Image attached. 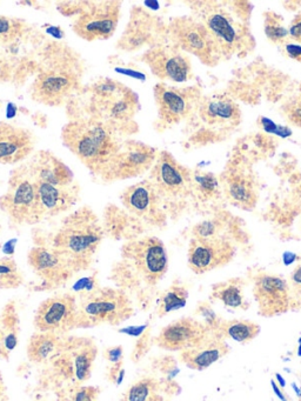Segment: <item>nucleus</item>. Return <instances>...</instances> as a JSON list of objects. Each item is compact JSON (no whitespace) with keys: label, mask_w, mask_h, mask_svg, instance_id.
I'll return each mask as SVG.
<instances>
[{"label":"nucleus","mask_w":301,"mask_h":401,"mask_svg":"<svg viewBox=\"0 0 301 401\" xmlns=\"http://www.w3.org/2000/svg\"><path fill=\"white\" fill-rule=\"evenodd\" d=\"M103 239L99 218L90 207H81L64 219L48 248L77 273L90 267Z\"/></svg>","instance_id":"f257e3e1"},{"label":"nucleus","mask_w":301,"mask_h":401,"mask_svg":"<svg viewBox=\"0 0 301 401\" xmlns=\"http://www.w3.org/2000/svg\"><path fill=\"white\" fill-rule=\"evenodd\" d=\"M61 140L72 155L97 175L105 171L123 144L113 128L92 118L68 121L61 130Z\"/></svg>","instance_id":"f03ea898"},{"label":"nucleus","mask_w":301,"mask_h":401,"mask_svg":"<svg viewBox=\"0 0 301 401\" xmlns=\"http://www.w3.org/2000/svg\"><path fill=\"white\" fill-rule=\"evenodd\" d=\"M86 118L99 120L115 132L126 131L138 112V96L113 79L98 80L86 90Z\"/></svg>","instance_id":"7ed1b4c3"},{"label":"nucleus","mask_w":301,"mask_h":401,"mask_svg":"<svg viewBox=\"0 0 301 401\" xmlns=\"http://www.w3.org/2000/svg\"><path fill=\"white\" fill-rule=\"evenodd\" d=\"M80 61L71 51L50 56L31 86L32 99L48 106H60L80 91Z\"/></svg>","instance_id":"20e7f679"},{"label":"nucleus","mask_w":301,"mask_h":401,"mask_svg":"<svg viewBox=\"0 0 301 401\" xmlns=\"http://www.w3.org/2000/svg\"><path fill=\"white\" fill-rule=\"evenodd\" d=\"M133 314L127 294L119 288H95L81 294L77 302L75 327L88 329L100 325H119Z\"/></svg>","instance_id":"39448f33"},{"label":"nucleus","mask_w":301,"mask_h":401,"mask_svg":"<svg viewBox=\"0 0 301 401\" xmlns=\"http://www.w3.org/2000/svg\"><path fill=\"white\" fill-rule=\"evenodd\" d=\"M122 265L132 274L137 284L157 285L168 268L166 248L155 237H144L126 242L122 250Z\"/></svg>","instance_id":"423d86ee"},{"label":"nucleus","mask_w":301,"mask_h":401,"mask_svg":"<svg viewBox=\"0 0 301 401\" xmlns=\"http://www.w3.org/2000/svg\"><path fill=\"white\" fill-rule=\"evenodd\" d=\"M0 210L17 225H32L41 222L36 180L26 164L17 167L10 177L8 191L0 197Z\"/></svg>","instance_id":"0eeeda50"},{"label":"nucleus","mask_w":301,"mask_h":401,"mask_svg":"<svg viewBox=\"0 0 301 401\" xmlns=\"http://www.w3.org/2000/svg\"><path fill=\"white\" fill-rule=\"evenodd\" d=\"M120 8V1L81 3L72 25L73 32L86 41L111 38L119 23Z\"/></svg>","instance_id":"6e6552de"},{"label":"nucleus","mask_w":301,"mask_h":401,"mask_svg":"<svg viewBox=\"0 0 301 401\" xmlns=\"http://www.w3.org/2000/svg\"><path fill=\"white\" fill-rule=\"evenodd\" d=\"M199 21L206 28L219 57L233 56L247 44L246 28L219 6L204 8Z\"/></svg>","instance_id":"1a4fd4ad"},{"label":"nucleus","mask_w":301,"mask_h":401,"mask_svg":"<svg viewBox=\"0 0 301 401\" xmlns=\"http://www.w3.org/2000/svg\"><path fill=\"white\" fill-rule=\"evenodd\" d=\"M158 157L155 147L137 140H127L122 144L119 152L105 168L100 178L112 183L118 180L135 178L150 171Z\"/></svg>","instance_id":"9d476101"},{"label":"nucleus","mask_w":301,"mask_h":401,"mask_svg":"<svg viewBox=\"0 0 301 401\" xmlns=\"http://www.w3.org/2000/svg\"><path fill=\"white\" fill-rule=\"evenodd\" d=\"M167 33L173 45L182 51L198 57L204 64H215L220 58L206 28L195 18L178 17L172 19Z\"/></svg>","instance_id":"9b49d317"},{"label":"nucleus","mask_w":301,"mask_h":401,"mask_svg":"<svg viewBox=\"0 0 301 401\" xmlns=\"http://www.w3.org/2000/svg\"><path fill=\"white\" fill-rule=\"evenodd\" d=\"M150 180L160 197L182 198L193 190V175L190 170L175 159V157L163 151L159 153L150 168Z\"/></svg>","instance_id":"f8f14e48"},{"label":"nucleus","mask_w":301,"mask_h":401,"mask_svg":"<svg viewBox=\"0 0 301 401\" xmlns=\"http://www.w3.org/2000/svg\"><path fill=\"white\" fill-rule=\"evenodd\" d=\"M142 60L158 79L185 83L193 77L188 57L175 45L155 44L148 48Z\"/></svg>","instance_id":"ddd939ff"},{"label":"nucleus","mask_w":301,"mask_h":401,"mask_svg":"<svg viewBox=\"0 0 301 401\" xmlns=\"http://www.w3.org/2000/svg\"><path fill=\"white\" fill-rule=\"evenodd\" d=\"M202 100L197 88H175L165 83L155 86V101L158 118L165 125L178 124L198 108Z\"/></svg>","instance_id":"4468645a"},{"label":"nucleus","mask_w":301,"mask_h":401,"mask_svg":"<svg viewBox=\"0 0 301 401\" xmlns=\"http://www.w3.org/2000/svg\"><path fill=\"white\" fill-rule=\"evenodd\" d=\"M77 300L72 294H58L40 304L35 326L39 332L46 333H66L75 329Z\"/></svg>","instance_id":"2eb2a0df"},{"label":"nucleus","mask_w":301,"mask_h":401,"mask_svg":"<svg viewBox=\"0 0 301 401\" xmlns=\"http://www.w3.org/2000/svg\"><path fill=\"white\" fill-rule=\"evenodd\" d=\"M234 246L220 237L193 238L188 247V266L197 274H204L224 266L233 259Z\"/></svg>","instance_id":"dca6fc26"},{"label":"nucleus","mask_w":301,"mask_h":401,"mask_svg":"<svg viewBox=\"0 0 301 401\" xmlns=\"http://www.w3.org/2000/svg\"><path fill=\"white\" fill-rule=\"evenodd\" d=\"M160 199L162 197L148 179L127 187L120 195L127 212L153 225H162L165 220Z\"/></svg>","instance_id":"f3484780"},{"label":"nucleus","mask_w":301,"mask_h":401,"mask_svg":"<svg viewBox=\"0 0 301 401\" xmlns=\"http://www.w3.org/2000/svg\"><path fill=\"white\" fill-rule=\"evenodd\" d=\"M208 327L195 319L182 318L164 327L155 344L167 351L195 349L210 340Z\"/></svg>","instance_id":"a211bd4d"},{"label":"nucleus","mask_w":301,"mask_h":401,"mask_svg":"<svg viewBox=\"0 0 301 401\" xmlns=\"http://www.w3.org/2000/svg\"><path fill=\"white\" fill-rule=\"evenodd\" d=\"M254 298L264 317H274L289 310L291 295L287 282L277 275L262 274L254 279Z\"/></svg>","instance_id":"6ab92c4d"},{"label":"nucleus","mask_w":301,"mask_h":401,"mask_svg":"<svg viewBox=\"0 0 301 401\" xmlns=\"http://www.w3.org/2000/svg\"><path fill=\"white\" fill-rule=\"evenodd\" d=\"M36 146V138L26 128L0 121V164L13 165L26 159Z\"/></svg>","instance_id":"aec40b11"},{"label":"nucleus","mask_w":301,"mask_h":401,"mask_svg":"<svg viewBox=\"0 0 301 401\" xmlns=\"http://www.w3.org/2000/svg\"><path fill=\"white\" fill-rule=\"evenodd\" d=\"M36 183L38 206L41 220L68 212L75 206L79 199V187L75 183L68 186H56L39 182Z\"/></svg>","instance_id":"412c9836"},{"label":"nucleus","mask_w":301,"mask_h":401,"mask_svg":"<svg viewBox=\"0 0 301 401\" xmlns=\"http://www.w3.org/2000/svg\"><path fill=\"white\" fill-rule=\"evenodd\" d=\"M32 271L45 282L60 285L73 277L75 271L56 252L46 246L33 247L28 255Z\"/></svg>","instance_id":"4be33fe9"},{"label":"nucleus","mask_w":301,"mask_h":401,"mask_svg":"<svg viewBox=\"0 0 301 401\" xmlns=\"http://www.w3.org/2000/svg\"><path fill=\"white\" fill-rule=\"evenodd\" d=\"M33 179L39 183L68 186L75 183L73 172L50 151L37 152L26 164Z\"/></svg>","instance_id":"5701e85b"},{"label":"nucleus","mask_w":301,"mask_h":401,"mask_svg":"<svg viewBox=\"0 0 301 401\" xmlns=\"http://www.w3.org/2000/svg\"><path fill=\"white\" fill-rule=\"evenodd\" d=\"M226 197L234 206L253 210L258 202L257 184L252 175L240 168H232L222 175Z\"/></svg>","instance_id":"b1692460"},{"label":"nucleus","mask_w":301,"mask_h":401,"mask_svg":"<svg viewBox=\"0 0 301 401\" xmlns=\"http://www.w3.org/2000/svg\"><path fill=\"white\" fill-rule=\"evenodd\" d=\"M199 115L205 123L211 125L233 126L240 121L242 113L235 101L224 95H214L200 100Z\"/></svg>","instance_id":"393cba45"},{"label":"nucleus","mask_w":301,"mask_h":401,"mask_svg":"<svg viewBox=\"0 0 301 401\" xmlns=\"http://www.w3.org/2000/svg\"><path fill=\"white\" fill-rule=\"evenodd\" d=\"M229 353V346L222 340H208L202 345L182 351V360L190 369L202 371Z\"/></svg>","instance_id":"a878e982"},{"label":"nucleus","mask_w":301,"mask_h":401,"mask_svg":"<svg viewBox=\"0 0 301 401\" xmlns=\"http://www.w3.org/2000/svg\"><path fill=\"white\" fill-rule=\"evenodd\" d=\"M152 18L150 13L142 12L140 8H133L131 21L120 38L119 44L124 50L135 51L150 43L152 38Z\"/></svg>","instance_id":"bb28decb"},{"label":"nucleus","mask_w":301,"mask_h":401,"mask_svg":"<svg viewBox=\"0 0 301 401\" xmlns=\"http://www.w3.org/2000/svg\"><path fill=\"white\" fill-rule=\"evenodd\" d=\"M57 345V334L46 332L33 334L28 346V359L35 362H44L56 350Z\"/></svg>","instance_id":"cd10ccee"},{"label":"nucleus","mask_w":301,"mask_h":401,"mask_svg":"<svg viewBox=\"0 0 301 401\" xmlns=\"http://www.w3.org/2000/svg\"><path fill=\"white\" fill-rule=\"evenodd\" d=\"M212 297L218 299L224 305L232 309H245V299L242 294V285L237 282L218 284L213 287Z\"/></svg>","instance_id":"c85d7f7f"},{"label":"nucleus","mask_w":301,"mask_h":401,"mask_svg":"<svg viewBox=\"0 0 301 401\" xmlns=\"http://www.w3.org/2000/svg\"><path fill=\"white\" fill-rule=\"evenodd\" d=\"M219 330L226 337L245 344L252 342L257 337L260 332V327L252 322H229L219 326Z\"/></svg>","instance_id":"c756f323"},{"label":"nucleus","mask_w":301,"mask_h":401,"mask_svg":"<svg viewBox=\"0 0 301 401\" xmlns=\"http://www.w3.org/2000/svg\"><path fill=\"white\" fill-rule=\"evenodd\" d=\"M187 298H188V292L185 287L173 285L162 295V298L159 300V317H164L173 311L180 310L186 305Z\"/></svg>","instance_id":"7c9ffc66"},{"label":"nucleus","mask_w":301,"mask_h":401,"mask_svg":"<svg viewBox=\"0 0 301 401\" xmlns=\"http://www.w3.org/2000/svg\"><path fill=\"white\" fill-rule=\"evenodd\" d=\"M28 24L24 20L0 14V45L12 44L24 36Z\"/></svg>","instance_id":"2f4dec72"},{"label":"nucleus","mask_w":301,"mask_h":401,"mask_svg":"<svg viewBox=\"0 0 301 401\" xmlns=\"http://www.w3.org/2000/svg\"><path fill=\"white\" fill-rule=\"evenodd\" d=\"M95 358V349L91 344L81 346L78 353L75 354V377L79 382L88 380L91 375L92 364Z\"/></svg>","instance_id":"473e14b6"},{"label":"nucleus","mask_w":301,"mask_h":401,"mask_svg":"<svg viewBox=\"0 0 301 401\" xmlns=\"http://www.w3.org/2000/svg\"><path fill=\"white\" fill-rule=\"evenodd\" d=\"M123 401H162L155 382L150 379H144L127 391Z\"/></svg>","instance_id":"72a5a7b5"},{"label":"nucleus","mask_w":301,"mask_h":401,"mask_svg":"<svg viewBox=\"0 0 301 401\" xmlns=\"http://www.w3.org/2000/svg\"><path fill=\"white\" fill-rule=\"evenodd\" d=\"M266 37L274 43V44H282L289 38V30L284 26V20L282 17L275 13H269L265 17V25H264Z\"/></svg>","instance_id":"f704fd0d"},{"label":"nucleus","mask_w":301,"mask_h":401,"mask_svg":"<svg viewBox=\"0 0 301 401\" xmlns=\"http://www.w3.org/2000/svg\"><path fill=\"white\" fill-rule=\"evenodd\" d=\"M23 282L16 262L10 258L0 259V288H14Z\"/></svg>","instance_id":"c9c22d12"},{"label":"nucleus","mask_w":301,"mask_h":401,"mask_svg":"<svg viewBox=\"0 0 301 401\" xmlns=\"http://www.w3.org/2000/svg\"><path fill=\"white\" fill-rule=\"evenodd\" d=\"M202 199H211L218 195L219 182L212 173H197L193 175V188Z\"/></svg>","instance_id":"e433bc0d"},{"label":"nucleus","mask_w":301,"mask_h":401,"mask_svg":"<svg viewBox=\"0 0 301 401\" xmlns=\"http://www.w3.org/2000/svg\"><path fill=\"white\" fill-rule=\"evenodd\" d=\"M282 113L287 121L301 128V86L293 96L286 100L282 106Z\"/></svg>","instance_id":"4c0bfd02"},{"label":"nucleus","mask_w":301,"mask_h":401,"mask_svg":"<svg viewBox=\"0 0 301 401\" xmlns=\"http://www.w3.org/2000/svg\"><path fill=\"white\" fill-rule=\"evenodd\" d=\"M218 231V223L215 222H204L195 227V238H211L217 237Z\"/></svg>","instance_id":"58836bf2"},{"label":"nucleus","mask_w":301,"mask_h":401,"mask_svg":"<svg viewBox=\"0 0 301 401\" xmlns=\"http://www.w3.org/2000/svg\"><path fill=\"white\" fill-rule=\"evenodd\" d=\"M98 397V389L95 387H81L73 395L71 401H95Z\"/></svg>","instance_id":"ea45409f"},{"label":"nucleus","mask_w":301,"mask_h":401,"mask_svg":"<svg viewBox=\"0 0 301 401\" xmlns=\"http://www.w3.org/2000/svg\"><path fill=\"white\" fill-rule=\"evenodd\" d=\"M198 312L202 314L204 318L206 319L207 324H208L210 327L218 326L217 315L207 304H202V305L199 306Z\"/></svg>","instance_id":"a19ab883"},{"label":"nucleus","mask_w":301,"mask_h":401,"mask_svg":"<svg viewBox=\"0 0 301 401\" xmlns=\"http://www.w3.org/2000/svg\"><path fill=\"white\" fill-rule=\"evenodd\" d=\"M289 37L295 40L298 43H301V13L295 16L289 30Z\"/></svg>","instance_id":"79ce46f5"},{"label":"nucleus","mask_w":301,"mask_h":401,"mask_svg":"<svg viewBox=\"0 0 301 401\" xmlns=\"http://www.w3.org/2000/svg\"><path fill=\"white\" fill-rule=\"evenodd\" d=\"M12 71L8 59L0 53V83H5L11 78Z\"/></svg>","instance_id":"37998d69"},{"label":"nucleus","mask_w":301,"mask_h":401,"mask_svg":"<svg viewBox=\"0 0 301 401\" xmlns=\"http://www.w3.org/2000/svg\"><path fill=\"white\" fill-rule=\"evenodd\" d=\"M106 358L107 360H110L111 362H115V364L122 362V358H123V347H122V346H115V347L108 349V350L106 351Z\"/></svg>","instance_id":"c03bdc74"},{"label":"nucleus","mask_w":301,"mask_h":401,"mask_svg":"<svg viewBox=\"0 0 301 401\" xmlns=\"http://www.w3.org/2000/svg\"><path fill=\"white\" fill-rule=\"evenodd\" d=\"M285 48L286 53L289 55V57L301 63V46L295 44H287Z\"/></svg>","instance_id":"a18cd8bd"},{"label":"nucleus","mask_w":301,"mask_h":401,"mask_svg":"<svg viewBox=\"0 0 301 401\" xmlns=\"http://www.w3.org/2000/svg\"><path fill=\"white\" fill-rule=\"evenodd\" d=\"M291 280L294 287L301 286V265L295 267V270L291 274Z\"/></svg>","instance_id":"49530a36"},{"label":"nucleus","mask_w":301,"mask_h":401,"mask_svg":"<svg viewBox=\"0 0 301 401\" xmlns=\"http://www.w3.org/2000/svg\"><path fill=\"white\" fill-rule=\"evenodd\" d=\"M272 386H273V389L275 391V393L278 394V397L280 398L282 401H289L287 399H286L285 397H284V394H282L280 389H278L277 385H275V382H272Z\"/></svg>","instance_id":"de8ad7c7"},{"label":"nucleus","mask_w":301,"mask_h":401,"mask_svg":"<svg viewBox=\"0 0 301 401\" xmlns=\"http://www.w3.org/2000/svg\"><path fill=\"white\" fill-rule=\"evenodd\" d=\"M3 338H4V331L0 329V342H1V340H3Z\"/></svg>","instance_id":"09e8293b"},{"label":"nucleus","mask_w":301,"mask_h":401,"mask_svg":"<svg viewBox=\"0 0 301 401\" xmlns=\"http://www.w3.org/2000/svg\"><path fill=\"white\" fill-rule=\"evenodd\" d=\"M1 392H3V386H1V382H0V397H1Z\"/></svg>","instance_id":"8fccbe9b"},{"label":"nucleus","mask_w":301,"mask_h":401,"mask_svg":"<svg viewBox=\"0 0 301 401\" xmlns=\"http://www.w3.org/2000/svg\"><path fill=\"white\" fill-rule=\"evenodd\" d=\"M298 354H299V357H301V344L300 347H299V351H298Z\"/></svg>","instance_id":"3c124183"},{"label":"nucleus","mask_w":301,"mask_h":401,"mask_svg":"<svg viewBox=\"0 0 301 401\" xmlns=\"http://www.w3.org/2000/svg\"><path fill=\"white\" fill-rule=\"evenodd\" d=\"M299 342H300V344H301V338H300V339H299Z\"/></svg>","instance_id":"603ef678"},{"label":"nucleus","mask_w":301,"mask_h":401,"mask_svg":"<svg viewBox=\"0 0 301 401\" xmlns=\"http://www.w3.org/2000/svg\"><path fill=\"white\" fill-rule=\"evenodd\" d=\"M301 401V400H300Z\"/></svg>","instance_id":"864d4df0"}]
</instances>
